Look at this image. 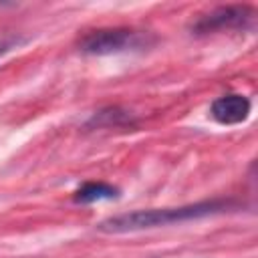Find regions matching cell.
Segmentation results:
<instances>
[{
	"mask_svg": "<svg viewBox=\"0 0 258 258\" xmlns=\"http://www.w3.org/2000/svg\"><path fill=\"white\" fill-rule=\"evenodd\" d=\"M147 44V36L131 28H99L87 32L79 40V50L85 54H117Z\"/></svg>",
	"mask_w": 258,
	"mask_h": 258,
	"instance_id": "2",
	"label": "cell"
},
{
	"mask_svg": "<svg viewBox=\"0 0 258 258\" xmlns=\"http://www.w3.org/2000/svg\"><path fill=\"white\" fill-rule=\"evenodd\" d=\"M125 121H129V115L121 113L119 109H105V111L97 113L91 123H99V125H111V123L113 125H121Z\"/></svg>",
	"mask_w": 258,
	"mask_h": 258,
	"instance_id": "6",
	"label": "cell"
},
{
	"mask_svg": "<svg viewBox=\"0 0 258 258\" xmlns=\"http://www.w3.org/2000/svg\"><path fill=\"white\" fill-rule=\"evenodd\" d=\"M119 196V189L103 183V181H87L75 191V202L77 204H93L101 200H113Z\"/></svg>",
	"mask_w": 258,
	"mask_h": 258,
	"instance_id": "5",
	"label": "cell"
},
{
	"mask_svg": "<svg viewBox=\"0 0 258 258\" xmlns=\"http://www.w3.org/2000/svg\"><path fill=\"white\" fill-rule=\"evenodd\" d=\"M8 46H10V44H0V54H2L4 50H8Z\"/></svg>",
	"mask_w": 258,
	"mask_h": 258,
	"instance_id": "7",
	"label": "cell"
},
{
	"mask_svg": "<svg viewBox=\"0 0 258 258\" xmlns=\"http://www.w3.org/2000/svg\"><path fill=\"white\" fill-rule=\"evenodd\" d=\"M228 208H230V202L210 200V202H198V204H187V206H177V208L137 210V212L107 218L97 228L101 232H107V234L139 232V230H149V228H157V226H169V224H179V222H189V220L214 216V214H220Z\"/></svg>",
	"mask_w": 258,
	"mask_h": 258,
	"instance_id": "1",
	"label": "cell"
},
{
	"mask_svg": "<svg viewBox=\"0 0 258 258\" xmlns=\"http://www.w3.org/2000/svg\"><path fill=\"white\" fill-rule=\"evenodd\" d=\"M250 109H252V103H250V99L246 95L228 93V95L218 97L212 103L210 115L220 125H238V123L248 119Z\"/></svg>",
	"mask_w": 258,
	"mask_h": 258,
	"instance_id": "4",
	"label": "cell"
},
{
	"mask_svg": "<svg viewBox=\"0 0 258 258\" xmlns=\"http://www.w3.org/2000/svg\"><path fill=\"white\" fill-rule=\"evenodd\" d=\"M254 8L248 4H234V6H218L208 14H202L194 24V34H210L220 30H236L246 28L254 22Z\"/></svg>",
	"mask_w": 258,
	"mask_h": 258,
	"instance_id": "3",
	"label": "cell"
}]
</instances>
